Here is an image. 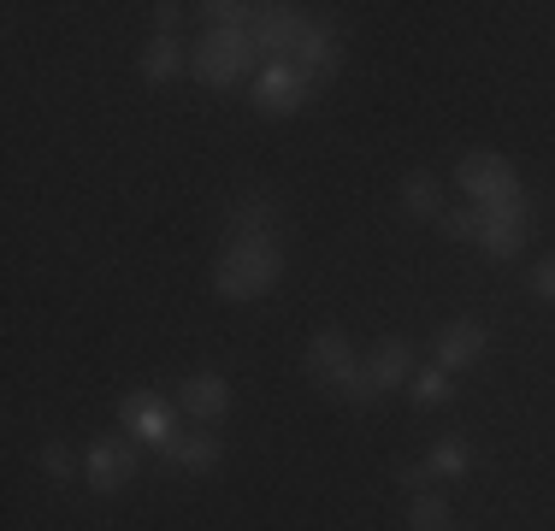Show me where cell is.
<instances>
[{
	"instance_id": "1",
	"label": "cell",
	"mask_w": 555,
	"mask_h": 531,
	"mask_svg": "<svg viewBox=\"0 0 555 531\" xmlns=\"http://www.w3.org/2000/svg\"><path fill=\"white\" fill-rule=\"evenodd\" d=\"M278 272H284L278 236H267V243H224V255L214 266V289L224 301H255L278 284Z\"/></svg>"
},
{
	"instance_id": "2",
	"label": "cell",
	"mask_w": 555,
	"mask_h": 531,
	"mask_svg": "<svg viewBox=\"0 0 555 531\" xmlns=\"http://www.w3.org/2000/svg\"><path fill=\"white\" fill-rule=\"evenodd\" d=\"M255 30H207L202 48L190 53V77L207 89H231L255 72Z\"/></svg>"
},
{
	"instance_id": "3",
	"label": "cell",
	"mask_w": 555,
	"mask_h": 531,
	"mask_svg": "<svg viewBox=\"0 0 555 531\" xmlns=\"http://www.w3.org/2000/svg\"><path fill=\"white\" fill-rule=\"evenodd\" d=\"M473 243L485 248L491 260H514L526 248V231H532V202L514 195V202H491V207H473Z\"/></svg>"
},
{
	"instance_id": "4",
	"label": "cell",
	"mask_w": 555,
	"mask_h": 531,
	"mask_svg": "<svg viewBox=\"0 0 555 531\" xmlns=\"http://www.w3.org/2000/svg\"><path fill=\"white\" fill-rule=\"evenodd\" d=\"M455 178H461V190L473 195V207L514 202V195H520V171L508 166V154H485V148H473V154H461Z\"/></svg>"
},
{
	"instance_id": "5",
	"label": "cell",
	"mask_w": 555,
	"mask_h": 531,
	"mask_svg": "<svg viewBox=\"0 0 555 531\" xmlns=\"http://www.w3.org/2000/svg\"><path fill=\"white\" fill-rule=\"evenodd\" d=\"M83 478L95 496H113V490L137 484V437H95L83 455Z\"/></svg>"
},
{
	"instance_id": "6",
	"label": "cell",
	"mask_w": 555,
	"mask_h": 531,
	"mask_svg": "<svg viewBox=\"0 0 555 531\" xmlns=\"http://www.w3.org/2000/svg\"><path fill=\"white\" fill-rule=\"evenodd\" d=\"M308 72H301L296 60H278L267 65V72L255 77V113H267V118H289V113H301V101H308Z\"/></svg>"
},
{
	"instance_id": "7",
	"label": "cell",
	"mask_w": 555,
	"mask_h": 531,
	"mask_svg": "<svg viewBox=\"0 0 555 531\" xmlns=\"http://www.w3.org/2000/svg\"><path fill=\"white\" fill-rule=\"evenodd\" d=\"M485 349H491V331L479 325V319H449L438 331V342H431V354H438L443 372H467L485 361Z\"/></svg>"
},
{
	"instance_id": "8",
	"label": "cell",
	"mask_w": 555,
	"mask_h": 531,
	"mask_svg": "<svg viewBox=\"0 0 555 531\" xmlns=\"http://www.w3.org/2000/svg\"><path fill=\"white\" fill-rule=\"evenodd\" d=\"M313 24L301 18V7H260V18H255V48L267 53V60H289V53L301 48V36H308Z\"/></svg>"
},
{
	"instance_id": "9",
	"label": "cell",
	"mask_w": 555,
	"mask_h": 531,
	"mask_svg": "<svg viewBox=\"0 0 555 531\" xmlns=\"http://www.w3.org/2000/svg\"><path fill=\"white\" fill-rule=\"evenodd\" d=\"M308 372L320 384H354L361 378V361H354V349H349V337H343V331H320V337L308 342Z\"/></svg>"
},
{
	"instance_id": "10",
	"label": "cell",
	"mask_w": 555,
	"mask_h": 531,
	"mask_svg": "<svg viewBox=\"0 0 555 531\" xmlns=\"http://www.w3.org/2000/svg\"><path fill=\"white\" fill-rule=\"evenodd\" d=\"M118 419H125V431L137 437V443H154V449H166L171 437V407L160 402V396H149V390H137V396H125V407H118Z\"/></svg>"
},
{
	"instance_id": "11",
	"label": "cell",
	"mask_w": 555,
	"mask_h": 531,
	"mask_svg": "<svg viewBox=\"0 0 555 531\" xmlns=\"http://www.w3.org/2000/svg\"><path fill=\"white\" fill-rule=\"evenodd\" d=\"M178 407L195 425L224 419V414H231V384H224V372H195V378H183L178 384Z\"/></svg>"
},
{
	"instance_id": "12",
	"label": "cell",
	"mask_w": 555,
	"mask_h": 531,
	"mask_svg": "<svg viewBox=\"0 0 555 531\" xmlns=\"http://www.w3.org/2000/svg\"><path fill=\"white\" fill-rule=\"evenodd\" d=\"M361 372H366V384H373L378 396H385V390H408V384H414V349H408L402 337H385L373 354H366Z\"/></svg>"
},
{
	"instance_id": "13",
	"label": "cell",
	"mask_w": 555,
	"mask_h": 531,
	"mask_svg": "<svg viewBox=\"0 0 555 531\" xmlns=\"http://www.w3.org/2000/svg\"><path fill=\"white\" fill-rule=\"evenodd\" d=\"M296 65L308 72V83H332V77L343 72V42H337V30H332V24H313V30L301 36Z\"/></svg>"
},
{
	"instance_id": "14",
	"label": "cell",
	"mask_w": 555,
	"mask_h": 531,
	"mask_svg": "<svg viewBox=\"0 0 555 531\" xmlns=\"http://www.w3.org/2000/svg\"><path fill=\"white\" fill-rule=\"evenodd\" d=\"M267 236H278V202L272 195H248L224 224V243H267Z\"/></svg>"
},
{
	"instance_id": "15",
	"label": "cell",
	"mask_w": 555,
	"mask_h": 531,
	"mask_svg": "<svg viewBox=\"0 0 555 531\" xmlns=\"http://www.w3.org/2000/svg\"><path fill=\"white\" fill-rule=\"evenodd\" d=\"M160 455H166L178 472H214L224 449H219V437H207V431H178V437L160 449Z\"/></svg>"
},
{
	"instance_id": "16",
	"label": "cell",
	"mask_w": 555,
	"mask_h": 531,
	"mask_svg": "<svg viewBox=\"0 0 555 531\" xmlns=\"http://www.w3.org/2000/svg\"><path fill=\"white\" fill-rule=\"evenodd\" d=\"M183 65H190V60H183L178 36H154V42L142 48V77H149V83H171Z\"/></svg>"
},
{
	"instance_id": "17",
	"label": "cell",
	"mask_w": 555,
	"mask_h": 531,
	"mask_svg": "<svg viewBox=\"0 0 555 531\" xmlns=\"http://www.w3.org/2000/svg\"><path fill=\"white\" fill-rule=\"evenodd\" d=\"M402 207L414 212V219H438V212H443L438 178H431V171H408V178H402Z\"/></svg>"
},
{
	"instance_id": "18",
	"label": "cell",
	"mask_w": 555,
	"mask_h": 531,
	"mask_svg": "<svg viewBox=\"0 0 555 531\" xmlns=\"http://www.w3.org/2000/svg\"><path fill=\"white\" fill-rule=\"evenodd\" d=\"M408 526L414 531H449V502L438 490H414V502H408Z\"/></svg>"
},
{
	"instance_id": "19",
	"label": "cell",
	"mask_w": 555,
	"mask_h": 531,
	"mask_svg": "<svg viewBox=\"0 0 555 531\" xmlns=\"http://www.w3.org/2000/svg\"><path fill=\"white\" fill-rule=\"evenodd\" d=\"M473 467V449L467 443H455V437H443V443H431V455H426V472H438V478H467Z\"/></svg>"
},
{
	"instance_id": "20",
	"label": "cell",
	"mask_w": 555,
	"mask_h": 531,
	"mask_svg": "<svg viewBox=\"0 0 555 531\" xmlns=\"http://www.w3.org/2000/svg\"><path fill=\"white\" fill-rule=\"evenodd\" d=\"M408 396H414V407H443V402H449V372H443V366H426V372H414V384H408Z\"/></svg>"
},
{
	"instance_id": "21",
	"label": "cell",
	"mask_w": 555,
	"mask_h": 531,
	"mask_svg": "<svg viewBox=\"0 0 555 531\" xmlns=\"http://www.w3.org/2000/svg\"><path fill=\"white\" fill-rule=\"evenodd\" d=\"M42 472H48V478H60V484H65V478H77V472H83V461H77L65 443H48V449H42Z\"/></svg>"
},
{
	"instance_id": "22",
	"label": "cell",
	"mask_w": 555,
	"mask_h": 531,
	"mask_svg": "<svg viewBox=\"0 0 555 531\" xmlns=\"http://www.w3.org/2000/svg\"><path fill=\"white\" fill-rule=\"evenodd\" d=\"M438 224H443V236H455V243H473V231H479L467 207H443V212H438Z\"/></svg>"
},
{
	"instance_id": "23",
	"label": "cell",
	"mask_w": 555,
	"mask_h": 531,
	"mask_svg": "<svg viewBox=\"0 0 555 531\" xmlns=\"http://www.w3.org/2000/svg\"><path fill=\"white\" fill-rule=\"evenodd\" d=\"M532 296L555 301V260H538V266H532Z\"/></svg>"
},
{
	"instance_id": "24",
	"label": "cell",
	"mask_w": 555,
	"mask_h": 531,
	"mask_svg": "<svg viewBox=\"0 0 555 531\" xmlns=\"http://www.w3.org/2000/svg\"><path fill=\"white\" fill-rule=\"evenodd\" d=\"M154 24H160V36H171V30H178V7L160 0V7H154Z\"/></svg>"
}]
</instances>
